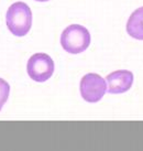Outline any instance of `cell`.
Returning <instances> with one entry per match:
<instances>
[{
	"mask_svg": "<svg viewBox=\"0 0 143 151\" xmlns=\"http://www.w3.org/2000/svg\"><path fill=\"white\" fill-rule=\"evenodd\" d=\"M6 22L9 31L16 37H24L32 25V12L25 2L18 1L9 7L6 14Z\"/></svg>",
	"mask_w": 143,
	"mask_h": 151,
	"instance_id": "cell-1",
	"label": "cell"
},
{
	"mask_svg": "<svg viewBox=\"0 0 143 151\" xmlns=\"http://www.w3.org/2000/svg\"><path fill=\"white\" fill-rule=\"evenodd\" d=\"M90 33L80 24H71L62 32L61 44L71 54H79L88 49L90 44Z\"/></svg>",
	"mask_w": 143,
	"mask_h": 151,
	"instance_id": "cell-2",
	"label": "cell"
},
{
	"mask_svg": "<svg viewBox=\"0 0 143 151\" xmlns=\"http://www.w3.org/2000/svg\"><path fill=\"white\" fill-rule=\"evenodd\" d=\"M55 70L54 61L46 53H35L28 61L26 72L31 80L38 83L46 82Z\"/></svg>",
	"mask_w": 143,
	"mask_h": 151,
	"instance_id": "cell-3",
	"label": "cell"
},
{
	"mask_svg": "<svg viewBox=\"0 0 143 151\" xmlns=\"http://www.w3.org/2000/svg\"><path fill=\"white\" fill-rule=\"evenodd\" d=\"M80 95L88 103H97L107 92V82L96 73L84 75L79 85Z\"/></svg>",
	"mask_w": 143,
	"mask_h": 151,
	"instance_id": "cell-4",
	"label": "cell"
},
{
	"mask_svg": "<svg viewBox=\"0 0 143 151\" xmlns=\"http://www.w3.org/2000/svg\"><path fill=\"white\" fill-rule=\"evenodd\" d=\"M133 73L128 70H118L106 77L108 93L110 94H122L128 92L133 84Z\"/></svg>",
	"mask_w": 143,
	"mask_h": 151,
	"instance_id": "cell-5",
	"label": "cell"
},
{
	"mask_svg": "<svg viewBox=\"0 0 143 151\" xmlns=\"http://www.w3.org/2000/svg\"><path fill=\"white\" fill-rule=\"evenodd\" d=\"M127 32L131 38L143 41V7L131 13L127 22Z\"/></svg>",
	"mask_w": 143,
	"mask_h": 151,
	"instance_id": "cell-6",
	"label": "cell"
},
{
	"mask_svg": "<svg viewBox=\"0 0 143 151\" xmlns=\"http://www.w3.org/2000/svg\"><path fill=\"white\" fill-rule=\"evenodd\" d=\"M10 95V85L7 81L0 78V110L2 109Z\"/></svg>",
	"mask_w": 143,
	"mask_h": 151,
	"instance_id": "cell-7",
	"label": "cell"
},
{
	"mask_svg": "<svg viewBox=\"0 0 143 151\" xmlns=\"http://www.w3.org/2000/svg\"><path fill=\"white\" fill-rule=\"evenodd\" d=\"M35 1H39V2H45V1H49V0H35Z\"/></svg>",
	"mask_w": 143,
	"mask_h": 151,
	"instance_id": "cell-8",
	"label": "cell"
}]
</instances>
